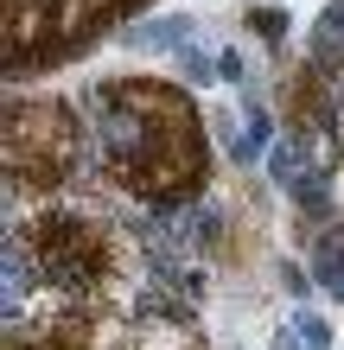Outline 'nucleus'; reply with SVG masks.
Instances as JSON below:
<instances>
[{
    "mask_svg": "<svg viewBox=\"0 0 344 350\" xmlns=\"http://www.w3.org/2000/svg\"><path fill=\"white\" fill-rule=\"evenodd\" d=\"M83 166V115L57 96H13L7 102V185L57 191Z\"/></svg>",
    "mask_w": 344,
    "mask_h": 350,
    "instance_id": "1",
    "label": "nucleus"
},
{
    "mask_svg": "<svg viewBox=\"0 0 344 350\" xmlns=\"http://www.w3.org/2000/svg\"><path fill=\"white\" fill-rule=\"evenodd\" d=\"M109 7H115V19H121V26H128V19H140V13L153 7V0H109Z\"/></svg>",
    "mask_w": 344,
    "mask_h": 350,
    "instance_id": "9",
    "label": "nucleus"
},
{
    "mask_svg": "<svg viewBox=\"0 0 344 350\" xmlns=\"http://www.w3.org/2000/svg\"><path fill=\"white\" fill-rule=\"evenodd\" d=\"M128 350H204L191 338V325H172V319H140V332Z\"/></svg>",
    "mask_w": 344,
    "mask_h": 350,
    "instance_id": "3",
    "label": "nucleus"
},
{
    "mask_svg": "<svg viewBox=\"0 0 344 350\" xmlns=\"http://www.w3.org/2000/svg\"><path fill=\"white\" fill-rule=\"evenodd\" d=\"M268 350H313V344L300 338V332H293V319H287V325H274V344H268Z\"/></svg>",
    "mask_w": 344,
    "mask_h": 350,
    "instance_id": "8",
    "label": "nucleus"
},
{
    "mask_svg": "<svg viewBox=\"0 0 344 350\" xmlns=\"http://www.w3.org/2000/svg\"><path fill=\"white\" fill-rule=\"evenodd\" d=\"M191 38H198V19H191V13H166V19H140V26H121V45H134V51H159V45L185 51Z\"/></svg>",
    "mask_w": 344,
    "mask_h": 350,
    "instance_id": "2",
    "label": "nucleus"
},
{
    "mask_svg": "<svg viewBox=\"0 0 344 350\" xmlns=\"http://www.w3.org/2000/svg\"><path fill=\"white\" fill-rule=\"evenodd\" d=\"M242 77H249V64H242V45H224V51H217V83H242Z\"/></svg>",
    "mask_w": 344,
    "mask_h": 350,
    "instance_id": "6",
    "label": "nucleus"
},
{
    "mask_svg": "<svg viewBox=\"0 0 344 350\" xmlns=\"http://www.w3.org/2000/svg\"><path fill=\"white\" fill-rule=\"evenodd\" d=\"M293 332H300V338H306L313 350H332V319H319V312H313V306H306V299H300V306H293Z\"/></svg>",
    "mask_w": 344,
    "mask_h": 350,
    "instance_id": "5",
    "label": "nucleus"
},
{
    "mask_svg": "<svg viewBox=\"0 0 344 350\" xmlns=\"http://www.w3.org/2000/svg\"><path fill=\"white\" fill-rule=\"evenodd\" d=\"M249 32H255L261 45H268V51H287L293 13H287V7H249Z\"/></svg>",
    "mask_w": 344,
    "mask_h": 350,
    "instance_id": "4",
    "label": "nucleus"
},
{
    "mask_svg": "<svg viewBox=\"0 0 344 350\" xmlns=\"http://www.w3.org/2000/svg\"><path fill=\"white\" fill-rule=\"evenodd\" d=\"M274 274H280V286H287V293H293V299H306V293H313V286H319V280L306 274V267H293V261H280V267H274Z\"/></svg>",
    "mask_w": 344,
    "mask_h": 350,
    "instance_id": "7",
    "label": "nucleus"
},
{
    "mask_svg": "<svg viewBox=\"0 0 344 350\" xmlns=\"http://www.w3.org/2000/svg\"><path fill=\"white\" fill-rule=\"evenodd\" d=\"M326 134H332V147L344 153V96H338V109H332V121H326Z\"/></svg>",
    "mask_w": 344,
    "mask_h": 350,
    "instance_id": "10",
    "label": "nucleus"
}]
</instances>
